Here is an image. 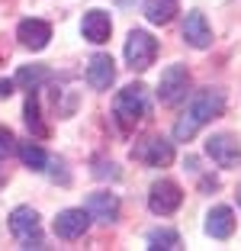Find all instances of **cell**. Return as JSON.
<instances>
[{"mask_svg":"<svg viewBox=\"0 0 241 251\" xmlns=\"http://www.w3.org/2000/svg\"><path fill=\"white\" fill-rule=\"evenodd\" d=\"M222 113H225V90H219V87H203V90H196V94H193V100H190V106H187V113L177 119L174 139L177 142H190L206 123L219 119Z\"/></svg>","mask_w":241,"mask_h":251,"instance_id":"cell-1","label":"cell"},{"mask_svg":"<svg viewBox=\"0 0 241 251\" xmlns=\"http://www.w3.org/2000/svg\"><path fill=\"white\" fill-rule=\"evenodd\" d=\"M148 110H151V103H148L145 84H129V87H122V90L116 94V100H113L116 123L122 126L125 132H129V129H135V126H139L142 119L148 116Z\"/></svg>","mask_w":241,"mask_h":251,"instance_id":"cell-2","label":"cell"},{"mask_svg":"<svg viewBox=\"0 0 241 251\" xmlns=\"http://www.w3.org/2000/svg\"><path fill=\"white\" fill-rule=\"evenodd\" d=\"M10 232L20 242V248H45L42 242V222L32 206H16L10 213Z\"/></svg>","mask_w":241,"mask_h":251,"instance_id":"cell-3","label":"cell"},{"mask_svg":"<svg viewBox=\"0 0 241 251\" xmlns=\"http://www.w3.org/2000/svg\"><path fill=\"white\" fill-rule=\"evenodd\" d=\"M158 58V39L145 29H132L125 39V61L132 71H148Z\"/></svg>","mask_w":241,"mask_h":251,"instance_id":"cell-4","label":"cell"},{"mask_svg":"<svg viewBox=\"0 0 241 251\" xmlns=\"http://www.w3.org/2000/svg\"><path fill=\"white\" fill-rule=\"evenodd\" d=\"M187 87H190V71L183 65H168L158 81V100L164 106H177L187 97Z\"/></svg>","mask_w":241,"mask_h":251,"instance_id":"cell-5","label":"cell"},{"mask_svg":"<svg viewBox=\"0 0 241 251\" xmlns=\"http://www.w3.org/2000/svg\"><path fill=\"white\" fill-rule=\"evenodd\" d=\"M132 158L148 164V168H168L174 161V142H168L164 135H151V139L139 142L132 148Z\"/></svg>","mask_w":241,"mask_h":251,"instance_id":"cell-6","label":"cell"},{"mask_svg":"<svg viewBox=\"0 0 241 251\" xmlns=\"http://www.w3.org/2000/svg\"><path fill=\"white\" fill-rule=\"evenodd\" d=\"M180 203H183V190L174 180H158V184H151V190H148V209H151L154 216L177 213Z\"/></svg>","mask_w":241,"mask_h":251,"instance_id":"cell-7","label":"cell"},{"mask_svg":"<svg viewBox=\"0 0 241 251\" xmlns=\"http://www.w3.org/2000/svg\"><path fill=\"white\" fill-rule=\"evenodd\" d=\"M206 155L219 164V168H238V161H241V142L235 139L232 132H219V135H212V139L206 142Z\"/></svg>","mask_w":241,"mask_h":251,"instance_id":"cell-8","label":"cell"},{"mask_svg":"<svg viewBox=\"0 0 241 251\" xmlns=\"http://www.w3.org/2000/svg\"><path fill=\"white\" fill-rule=\"evenodd\" d=\"M90 213L84 206H71V209H61L58 216H55V235L65 238V242H74V238H80L84 232L90 229Z\"/></svg>","mask_w":241,"mask_h":251,"instance_id":"cell-9","label":"cell"},{"mask_svg":"<svg viewBox=\"0 0 241 251\" xmlns=\"http://www.w3.org/2000/svg\"><path fill=\"white\" fill-rule=\"evenodd\" d=\"M16 39H20L23 49L42 52L45 45H48V39H51V26H48L45 20H36V16H29V20H23L20 26H16Z\"/></svg>","mask_w":241,"mask_h":251,"instance_id":"cell-10","label":"cell"},{"mask_svg":"<svg viewBox=\"0 0 241 251\" xmlns=\"http://www.w3.org/2000/svg\"><path fill=\"white\" fill-rule=\"evenodd\" d=\"M84 209L90 213V219H100V222H116L119 219V197L110 190H96L84 200Z\"/></svg>","mask_w":241,"mask_h":251,"instance_id":"cell-11","label":"cell"},{"mask_svg":"<svg viewBox=\"0 0 241 251\" xmlns=\"http://www.w3.org/2000/svg\"><path fill=\"white\" fill-rule=\"evenodd\" d=\"M80 32H84V39L94 45H103L110 42V32H113V20L106 10H87L84 13V23H80Z\"/></svg>","mask_w":241,"mask_h":251,"instance_id":"cell-12","label":"cell"},{"mask_svg":"<svg viewBox=\"0 0 241 251\" xmlns=\"http://www.w3.org/2000/svg\"><path fill=\"white\" fill-rule=\"evenodd\" d=\"M183 42L193 45V49H209L212 45V29L199 10H190L183 20Z\"/></svg>","mask_w":241,"mask_h":251,"instance_id":"cell-13","label":"cell"},{"mask_svg":"<svg viewBox=\"0 0 241 251\" xmlns=\"http://www.w3.org/2000/svg\"><path fill=\"white\" fill-rule=\"evenodd\" d=\"M116 81V61L110 55H94L87 61V84L94 90H110Z\"/></svg>","mask_w":241,"mask_h":251,"instance_id":"cell-14","label":"cell"},{"mask_svg":"<svg viewBox=\"0 0 241 251\" xmlns=\"http://www.w3.org/2000/svg\"><path fill=\"white\" fill-rule=\"evenodd\" d=\"M206 232H209L212 238H219V242L232 238V232H235V213H232V206H212L209 216H206Z\"/></svg>","mask_w":241,"mask_h":251,"instance_id":"cell-15","label":"cell"},{"mask_svg":"<svg viewBox=\"0 0 241 251\" xmlns=\"http://www.w3.org/2000/svg\"><path fill=\"white\" fill-rule=\"evenodd\" d=\"M142 10H145L148 23H154V26H168V23L177 16L180 3H177V0H145Z\"/></svg>","mask_w":241,"mask_h":251,"instance_id":"cell-16","label":"cell"},{"mask_svg":"<svg viewBox=\"0 0 241 251\" xmlns=\"http://www.w3.org/2000/svg\"><path fill=\"white\" fill-rule=\"evenodd\" d=\"M16 155L29 171H48V155L39 142H16Z\"/></svg>","mask_w":241,"mask_h":251,"instance_id":"cell-17","label":"cell"},{"mask_svg":"<svg viewBox=\"0 0 241 251\" xmlns=\"http://www.w3.org/2000/svg\"><path fill=\"white\" fill-rule=\"evenodd\" d=\"M48 77H51V71L45 65H23L20 71H16L13 84H20V87H26V90H39Z\"/></svg>","mask_w":241,"mask_h":251,"instance_id":"cell-18","label":"cell"},{"mask_svg":"<svg viewBox=\"0 0 241 251\" xmlns=\"http://www.w3.org/2000/svg\"><path fill=\"white\" fill-rule=\"evenodd\" d=\"M148 248L151 251H174V248H180V232H174V229H151L148 232Z\"/></svg>","mask_w":241,"mask_h":251,"instance_id":"cell-19","label":"cell"},{"mask_svg":"<svg viewBox=\"0 0 241 251\" xmlns=\"http://www.w3.org/2000/svg\"><path fill=\"white\" fill-rule=\"evenodd\" d=\"M26 126H29V132H36V135H45L48 129H45V123H42V116H39V100H36V94L29 90V100H26Z\"/></svg>","mask_w":241,"mask_h":251,"instance_id":"cell-20","label":"cell"},{"mask_svg":"<svg viewBox=\"0 0 241 251\" xmlns=\"http://www.w3.org/2000/svg\"><path fill=\"white\" fill-rule=\"evenodd\" d=\"M13 151H16V139H13V132H10L7 126H0V161H7Z\"/></svg>","mask_w":241,"mask_h":251,"instance_id":"cell-21","label":"cell"},{"mask_svg":"<svg viewBox=\"0 0 241 251\" xmlns=\"http://www.w3.org/2000/svg\"><path fill=\"white\" fill-rule=\"evenodd\" d=\"M13 87H16L13 81H0V97H10V94H13Z\"/></svg>","mask_w":241,"mask_h":251,"instance_id":"cell-22","label":"cell"},{"mask_svg":"<svg viewBox=\"0 0 241 251\" xmlns=\"http://www.w3.org/2000/svg\"><path fill=\"white\" fill-rule=\"evenodd\" d=\"M238 206H241V190H238Z\"/></svg>","mask_w":241,"mask_h":251,"instance_id":"cell-23","label":"cell"}]
</instances>
